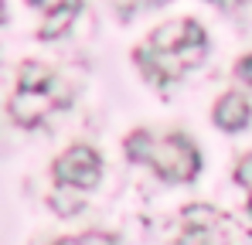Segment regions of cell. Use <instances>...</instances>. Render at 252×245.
I'll list each match as a JSON object with an SVG mask.
<instances>
[{
  "label": "cell",
  "instance_id": "obj_1",
  "mask_svg": "<svg viewBox=\"0 0 252 245\" xmlns=\"http://www.w3.org/2000/svg\"><path fill=\"white\" fill-rule=\"evenodd\" d=\"M126 157L133 163H147L157 170V177L174 181V184H188L198 177L201 157L194 150V143L184 133H170V136H154L147 129H133L126 136Z\"/></svg>",
  "mask_w": 252,
  "mask_h": 245
},
{
  "label": "cell",
  "instance_id": "obj_2",
  "mask_svg": "<svg viewBox=\"0 0 252 245\" xmlns=\"http://www.w3.org/2000/svg\"><path fill=\"white\" fill-rule=\"evenodd\" d=\"M102 177V157L85 147V143H75L68 147L58 160H55V181L58 184H72V187H82V191H92Z\"/></svg>",
  "mask_w": 252,
  "mask_h": 245
},
{
  "label": "cell",
  "instance_id": "obj_3",
  "mask_svg": "<svg viewBox=\"0 0 252 245\" xmlns=\"http://www.w3.org/2000/svg\"><path fill=\"white\" fill-rule=\"evenodd\" d=\"M65 106V99H58V82H51L48 89H24L17 85V92L10 95V120L17 126H38V122L55 109Z\"/></svg>",
  "mask_w": 252,
  "mask_h": 245
},
{
  "label": "cell",
  "instance_id": "obj_4",
  "mask_svg": "<svg viewBox=\"0 0 252 245\" xmlns=\"http://www.w3.org/2000/svg\"><path fill=\"white\" fill-rule=\"evenodd\" d=\"M133 58H136V65H140V72H143L150 82H157V85L177 82L184 72H188V65H184L181 51L157 48V44H150V41H147L143 48H136V51H133Z\"/></svg>",
  "mask_w": 252,
  "mask_h": 245
},
{
  "label": "cell",
  "instance_id": "obj_5",
  "mask_svg": "<svg viewBox=\"0 0 252 245\" xmlns=\"http://www.w3.org/2000/svg\"><path fill=\"white\" fill-rule=\"evenodd\" d=\"M225 214L211 204H191L184 208V235L181 242H218L225 228Z\"/></svg>",
  "mask_w": 252,
  "mask_h": 245
},
{
  "label": "cell",
  "instance_id": "obj_6",
  "mask_svg": "<svg viewBox=\"0 0 252 245\" xmlns=\"http://www.w3.org/2000/svg\"><path fill=\"white\" fill-rule=\"evenodd\" d=\"M150 44H157V48H170V51H177V48H184V44H205V28H201L198 21L177 17V21L160 24V28L150 34Z\"/></svg>",
  "mask_w": 252,
  "mask_h": 245
},
{
  "label": "cell",
  "instance_id": "obj_7",
  "mask_svg": "<svg viewBox=\"0 0 252 245\" xmlns=\"http://www.w3.org/2000/svg\"><path fill=\"white\" fill-rule=\"evenodd\" d=\"M249 102H246V95L242 92H225L218 102H215V126L218 129H225V133H239V129H246L249 126Z\"/></svg>",
  "mask_w": 252,
  "mask_h": 245
},
{
  "label": "cell",
  "instance_id": "obj_8",
  "mask_svg": "<svg viewBox=\"0 0 252 245\" xmlns=\"http://www.w3.org/2000/svg\"><path fill=\"white\" fill-rule=\"evenodd\" d=\"M79 7H82V0H68V3H62L58 10H48V14H44V21H41V28H38V38L51 41V38H58V34H65V31H68V24L75 21Z\"/></svg>",
  "mask_w": 252,
  "mask_h": 245
},
{
  "label": "cell",
  "instance_id": "obj_9",
  "mask_svg": "<svg viewBox=\"0 0 252 245\" xmlns=\"http://www.w3.org/2000/svg\"><path fill=\"white\" fill-rule=\"evenodd\" d=\"M82 204H85V194H82V187H72V184H58V191L51 194V208L58 211V214H79L82 211Z\"/></svg>",
  "mask_w": 252,
  "mask_h": 245
},
{
  "label": "cell",
  "instance_id": "obj_10",
  "mask_svg": "<svg viewBox=\"0 0 252 245\" xmlns=\"http://www.w3.org/2000/svg\"><path fill=\"white\" fill-rule=\"evenodd\" d=\"M51 82H55L51 68H44V65H38V61L21 65V79H17V85H24V89H48Z\"/></svg>",
  "mask_w": 252,
  "mask_h": 245
},
{
  "label": "cell",
  "instance_id": "obj_11",
  "mask_svg": "<svg viewBox=\"0 0 252 245\" xmlns=\"http://www.w3.org/2000/svg\"><path fill=\"white\" fill-rule=\"evenodd\" d=\"M235 181L246 187V194H249V211H252V153L239 160V167H235Z\"/></svg>",
  "mask_w": 252,
  "mask_h": 245
},
{
  "label": "cell",
  "instance_id": "obj_12",
  "mask_svg": "<svg viewBox=\"0 0 252 245\" xmlns=\"http://www.w3.org/2000/svg\"><path fill=\"white\" fill-rule=\"evenodd\" d=\"M62 242H116L113 232H82V235H65Z\"/></svg>",
  "mask_w": 252,
  "mask_h": 245
},
{
  "label": "cell",
  "instance_id": "obj_13",
  "mask_svg": "<svg viewBox=\"0 0 252 245\" xmlns=\"http://www.w3.org/2000/svg\"><path fill=\"white\" fill-rule=\"evenodd\" d=\"M235 75L246 82V85H252V55H246V58H239V65H235Z\"/></svg>",
  "mask_w": 252,
  "mask_h": 245
},
{
  "label": "cell",
  "instance_id": "obj_14",
  "mask_svg": "<svg viewBox=\"0 0 252 245\" xmlns=\"http://www.w3.org/2000/svg\"><path fill=\"white\" fill-rule=\"evenodd\" d=\"M28 3H31V7H38V10H44V14H48V10H58V7H62V3H68V0H28Z\"/></svg>",
  "mask_w": 252,
  "mask_h": 245
},
{
  "label": "cell",
  "instance_id": "obj_15",
  "mask_svg": "<svg viewBox=\"0 0 252 245\" xmlns=\"http://www.w3.org/2000/svg\"><path fill=\"white\" fill-rule=\"evenodd\" d=\"M143 7H160V3H167V0H140Z\"/></svg>",
  "mask_w": 252,
  "mask_h": 245
},
{
  "label": "cell",
  "instance_id": "obj_16",
  "mask_svg": "<svg viewBox=\"0 0 252 245\" xmlns=\"http://www.w3.org/2000/svg\"><path fill=\"white\" fill-rule=\"evenodd\" d=\"M211 3H232V0H211Z\"/></svg>",
  "mask_w": 252,
  "mask_h": 245
},
{
  "label": "cell",
  "instance_id": "obj_17",
  "mask_svg": "<svg viewBox=\"0 0 252 245\" xmlns=\"http://www.w3.org/2000/svg\"><path fill=\"white\" fill-rule=\"evenodd\" d=\"M0 21H3V3H0Z\"/></svg>",
  "mask_w": 252,
  "mask_h": 245
},
{
  "label": "cell",
  "instance_id": "obj_18",
  "mask_svg": "<svg viewBox=\"0 0 252 245\" xmlns=\"http://www.w3.org/2000/svg\"><path fill=\"white\" fill-rule=\"evenodd\" d=\"M242 3H252V0H242Z\"/></svg>",
  "mask_w": 252,
  "mask_h": 245
}]
</instances>
